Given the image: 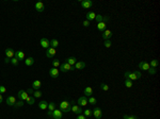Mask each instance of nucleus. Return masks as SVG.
I'll return each instance as SVG.
<instances>
[{
  "label": "nucleus",
  "mask_w": 160,
  "mask_h": 119,
  "mask_svg": "<svg viewBox=\"0 0 160 119\" xmlns=\"http://www.w3.org/2000/svg\"><path fill=\"white\" fill-rule=\"evenodd\" d=\"M74 103V101H67L64 100L62 102H60V108L59 110L62 112V113H68V112L72 111V105Z\"/></svg>",
  "instance_id": "1"
},
{
  "label": "nucleus",
  "mask_w": 160,
  "mask_h": 119,
  "mask_svg": "<svg viewBox=\"0 0 160 119\" xmlns=\"http://www.w3.org/2000/svg\"><path fill=\"white\" fill-rule=\"evenodd\" d=\"M142 75H141L140 71H126L125 72V78L128 80H131V81H134V80H139Z\"/></svg>",
  "instance_id": "2"
},
{
  "label": "nucleus",
  "mask_w": 160,
  "mask_h": 119,
  "mask_svg": "<svg viewBox=\"0 0 160 119\" xmlns=\"http://www.w3.org/2000/svg\"><path fill=\"white\" fill-rule=\"evenodd\" d=\"M60 70L62 72H67V71H69V70H75V67L70 66L69 64H67L66 62H64V63H62L60 65Z\"/></svg>",
  "instance_id": "3"
},
{
  "label": "nucleus",
  "mask_w": 160,
  "mask_h": 119,
  "mask_svg": "<svg viewBox=\"0 0 160 119\" xmlns=\"http://www.w3.org/2000/svg\"><path fill=\"white\" fill-rule=\"evenodd\" d=\"M29 97V94L27 93V91H19L17 93V98L21 101H26Z\"/></svg>",
  "instance_id": "4"
},
{
  "label": "nucleus",
  "mask_w": 160,
  "mask_h": 119,
  "mask_svg": "<svg viewBox=\"0 0 160 119\" xmlns=\"http://www.w3.org/2000/svg\"><path fill=\"white\" fill-rule=\"evenodd\" d=\"M92 115L94 116L96 119H101L102 118V111L99 107H95L92 111Z\"/></svg>",
  "instance_id": "5"
},
{
  "label": "nucleus",
  "mask_w": 160,
  "mask_h": 119,
  "mask_svg": "<svg viewBox=\"0 0 160 119\" xmlns=\"http://www.w3.org/2000/svg\"><path fill=\"white\" fill-rule=\"evenodd\" d=\"M72 111H73L76 115H81V114L83 113V110L81 108V106H79V105L75 104V102H74L73 105H72Z\"/></svg>",
  "instance_id": "6"
},
{
  "label": "nucleus",
  "mask_w": 160,
  "mask_h": 119,
  "mask_svg": "<svg viewBox=\"0 0 160 119\" xmlns=\"http://www.w3.org/2000/svg\"><path fill=\"white\" fill-rule=\"evenodd\" d=\"M50 116L52 117V119H62L63 113L60 110H54V111H52V113L50 114Z\"/></svg>",
  "instance_id": "7"
},
{
  "label": "nucleus",
  "mask_w": 160,
  "mask_h": 119,
  "mask_svg": "<svg viewBox=\"0 0 160 119\" xmlns=\"http://www.w3.org/2000/svg\"><path fill=\"white\" fill-rule=\"evenodd\" d=\"M40 45H41V47L43 48V49H48V48L50 47V45H49V40H47L46 37H43L41 40L40 41Z\"/></svg>",
  "instance_id": "8"
},
{
  "label": "nucleus",
  "mask_w": 160,
  "mask_h": 119,
  "mask_svg": "<svg viewBox=\"0 0 160 119\" xmlns=\"http://www.w3.org/2000/svg\"><path fill=\"white\" fill-rule=\"evenodd\" d=\"M56 53H57V50L54 49V48L49 47L47 49V51H46V56L48 57V59H52V57L56 55Z\"/></svg>",
  "instance_id": "9"
},
{
  "label": "nucleus",
  "mask_w": 160,
  "mask_h": 119,
  "mask_svg": "<svg viewBox=\"0 0 160 119\" xmlns=\"http://www.w3.org/2000/svg\"><path fill=\"white\" fill-rule=\"evenodd\" d=\"M110 19V17H108V16H102V15H96V17H95V20L97 21V24L98 22H106L107 24V21Z\"/></svg>",
  "instance_id": "10"
},
{
  "label": "nucleus",
  "mask_w": 160,
  "mask_h": 119,
  "mask_svg": "<svg viewBox=\"0 0 160 119\" xmlns=\"http://www.w3.org/2000/svg\"><path fill=\"white\" fill-rule=\"evenodd\" d=\"M77 103H78L79 106H85V105L88 104V99H86L85 96H82V97H80L78 100H77Z\"/></svg>",
  "instance_id": "11"
},
{
  "label": "nucleus",
  "mask_w": 160,
  "mask_h": 119,
  "mask_svg": "<svg viewBox=\"0 0 160 119\" xmlns=\"http://www.w3.org/2000/svg\"><path fill=\"white\" fill-rule=\"evenodd\" d=\"M111 37H112V32H111V30H108V29H106V30L102 32V40H110Z\"/></svg>",
  "instance_id": "12"
},
{
  "label": "nucleus",
  "mask_w": 160,
  "mask_h": 119,
  "mask_svg": "<svg viewBox=\"0 0 160 119\" xmlns=\"http://www.w3.org/2000/svg\"><path fill=\"white\" fill-rule=\"evenodd\" d=\"M59 73H60L59 69L54 68V67H53V68H50V70H49V75H50L51 78H53V79L58 78V77H59Z\"/></svg>",
  "instance_id": "13"
},
{
  "label": "nucleus",
  "mask_w": 160,
  "mask_h": 119,
  "mask_svg": "<svg viewBox=\"0 0 160 119\" xmlns=\"http://www.w3.org/2000/svg\"><path fill=\"white\" fill-rule=\"evenodd\" d=\"M139 68L140 69H142V70H145V71H147L149 68H150V66H149V64L147 63V62H144V61H141V62L139 63Z\"/></svg>",
  "instance_id": "14"
},
{
  "label": "nucleus",
  "mask_w": 160,
  "mask_h": 119,
  "mask_svg": "<svg viewBox=\"0 0 160 119\" xmlns=\"http://www.w3.org/2000/svg\"><path fill=\"white\" fill-rule=\"evenodd\" d=\"M15 55V51L12 49V48H6L5 49V56L8 57V59H13V56Z\"/></svg>",
  "instance_id": "15"
},
{
  "label": "nucleus",
  "mask_w": 160,
  "mask_h": 119,
  "mask_svg": "<svg viewBox=\"0 0 160 119\" xmlns=\"http://www.w3.org/2000/svg\"><path fill=\"white\" fill-rule=\"evenodd\" d=\"M81 6L83 9H90L93 6V1H91V0H83V1H81Z\"/></svg>",
  "instance_id": "16"
},
{
  "label": "nucleus",
  "mask_w": 160,
  "mask_h": 119,
  "mask_svg": "<svg viewBox=\"0 0 160 119\" xmlns=\"http://www.w3.org/2000/svg\"><path fill=\"white\" fill-rule=\"evenodd\" d=\"M6 104L9 105V106H13V105L15 104V102H16V98L14 97V96H9L8 98H6Z\"/></svg>",
  "instance_id": "17"
},
{
  "label": "nucleus",
  "mask_w": 160,
  "mask_h": 119,
  "mask_svg": "<svg viewBox=\"0 0 160 119\" xmlns=\"http://www.w3.org/2000/svg\"><path fill=\"white\" fill-rule=\"evenodd\" d=\"M35 10H36L37 12H43L45 10V5L44 3L42 1H37L36 3H35Z\"/></svg>",
  "instance_id": "18"
},
{
  "label": "nucleus",
  "mask_w": 160,
  "mask_h": 119,
  "mask_svg": "<svg viewBox=\"0 0 160 119\" xmlns=\"http://www.w3.org/2000/svg\"><path fill=\"white\" fill-rule=\"evenodd\" d=\"M15 57H16V59H17L18 61L25 60V53H24V51H21V50L16 51V52H15Z\"/></svg>",
  "instance_id": "19"
},
{
  "label": "nucleus",
  "mask_w": 160,
  "mask_h": 119,
  "mask_svg": "<svg viewBox=\"0 0 160 119\" xmlns=\"http://www.w3.org/2000/svg\"><path fill=\"white\" fill-rule=\"evenodd\" d=\"M41 86H42V82L40 80H35L32 83V89H35V91H38L41 88Z\"/></svg>",
  "instance_id": "20"
},
{
  "label": "nucleus",
  "mask_w": 160,
  "mask_h": 119,
  "mask_svg": "<svg viewBox=\"0 0 160 119\" xmlns=\"http://www.w3.org/2000/svg\"><path fill=\"white\" fill-rule=\"evenodd\" d=\"M65 62L67 64H69L70 66H75V64L77 63V59L75 56H70V57H67V59L65 60Z\"/></svg>",
  "instance_id": "21"
},
{
  "label": "nucleus",
  "mask_w": 160,
  "mask_h": 119,
  "mask_svg": "<svg viewBox=\"0 0 160 119\" xmlns=\"http://www.w3.org/2000/svg\"><path fill=\"white\" fill-rule=\"evenodd\" d=\"M85 17H86V20H89V21L95 20L96 14H95L94 12H88V13H86V15H85Z\"/></svg>",
  "instance_id": "22"
},
{
  "label": "nucleus",
  "mask_w": 160,
  "mask_h": 119,
  "mask_svg": "<svg viewBox=\"0 0 160 119\" xmlns=\"http://www.w3.org/2000/svg\"><path fill=\"white\" fill-rule=\"evenodd\" d=\"M84 96L85 97H92V94H93V88L91 86H88V87L84 88Z\"/></svg>",
  "instance_id": "23"
},
{
  "label": "nucleus",
  "mask_w": 160,
  "mask_h": 119,
  "mask_svg": "<svg viewBox=\"0 0 160 119\" xmlns=\"http://www.w3.org/2000/svg\"><path fill=\"white\" fill-rule=\"evenodd\" d=\"M75 69H79V70H81L83 68H85V63L84 62H82V61H80V62H77L75 64Z\"/></svg>",
  "instance_id": "24"
},
{
  "label": "nucleus",
  "mask_w": 160,
  "mask_h": 119,
  "mask_svg": "<svg viewBox=\"0 0 160 119\" xmlns=\"http://www.w3.org/2000/svg\"><path fill=\"white\" fill-rule=\"evenodd\" d=\"M48 107V102L47 101H45V100H43V101H40L38 102V108H41V110H46V108Z\"/></svg>",
  "instance_id": "25"
},
{
  "label": "nucleus",
  "mask_w": 160,
  "mask_h": 119,
  "mask_svg": "<svg viewBox=\"0 0 160 119\" xmlns=\"http://www.w3.org/2000/svg\"><path fill=\"white\" fill-rule=\"evenodd\" d=\"M25 64H26V66H33L34 65V59L32 56H30V57H28V59H26L25 60Z\"/></svg>",
  "instance_id": "26"
},
{
  "label": "nucleus",
  "mask_w": 160,
  "mask_h": 119,
  "mask_svg": "<svg viewBox=\"0 0 160 119\" xmlns=\"http://www.w3.org/2000/svg\"><path fill=\"white\" fill-rule=\"evenodd\" d=\"M47 108L49 110L48 111V115L50 116V114L52 113V111L56 110V103H54V102H50V103H48V107Z\"/></svg>",
  "instance_id": "27"
},
{
  "label": "nucleus",
  "mask_w": 160,
  "mask_h": 119,
  "mask_svg": "<svg viewBox=\"0 0 160 119\" xmlns=\"http://www.w3.org/2000/svg\"><path fill=\"white\" fill-rule=\"evenodd\" d=\"M97 29L100 32H104L106 29H107V24H106V22H98L97 24Z\"/></svg>",
  "instance_id": "28"
},
{
  "label": "nucleus",
  "mask_w": 160,
  "mask_h": 119,
  "mask_svg": "<svg viewBox=\"0 0 160 119\" xmlns=\"http://www.w3.org/2000/svg\"><path fill=\"white\" fill-rule=\"evenodd\" d=\"M49 45H50L51 48H54V49H56V48L59 46V41L57 40H49Z\"/></svg>",
  "instance_id": "29"
},
{
  "label": "nucleus",
  "mask_w": 160,
  "mask_h": 119,
  "mask_svg": "<svg viewBox=\"0 0 160 119\" xmlns=\"http://www.w3.org/2000/svg\"><path fill=\"white\" fill-rule=\"evenodd\" d=\"M26 102H27V103L29 104V105H32L35 102V98L33 97V96H29L28 97V99L27 100H26Z\"/></svg>",
  "instance_id": "30"
},
{
  "label": "nucleus",
  "mask_w": 160,
  "mask_h": 119,
  "mask_svg": "<svg viewBox=\"0 0 160 119\" xmlns=\"http://www.w3.org/2000/svg\"><path fill=\"white\" fill-rule=\"evenodd\" d=\"M159 65V62H158V60H152V62L149 63V66L152 67V68H156L157 66Z\"/></svg>",
  "instance_id": "31"
},
{
  "label": "nucleus",
  "mask_w": 160,
  "mask_h": 119,
  "mask_svg": "<svg viewBox=\"0 0 160 119\" xmlns=\"http://www.w3.org/2000/svg\"><path fill=\"white\" fill-rule=\"evenodd\" d=\"M132 81L131 80H128V79H125V86H126L127 88H131L132 87Z\"/></svg>",
  "instance_id": "32"
},
{
  "label": "nucleus",
  "mask_w": 160,
  "mask_h": 119,
  "mask_svg": "<svg viewBox=\"0 0 160 119\" xmlns=\"http://www.w3.org/2000/svg\"><path fill=\"white\" fill-rule=\"evenodd\" d=\"M42 95H43V93H42V92L40 91V89H38V91H35V92L33 93V95H32V96H33L34 98H41V97H42Z\"/></svg>",
  "instance_id": "33"
},
{
  "label": "nucleus",
  "mask_w": 160,
  "mask_h": 119,
  "mask_svg": "<svg viewBox=\"0 0 160 119\" xmlns=\"http://www.w3.org/2000/svg\"><path fill=\"white\" fill-rule=\"evenodd\" d=\"M24 103H25V102H24V101H21V100H19L18 102H17V101H16V102H15V104H14V105H13V106H14L15 108H18V107H21V106H22V105H24Z\"/></svg>",
  "instance_id": "34"
},
{
  "label": "nucleus",
  "mask_w": 160,
  "mask_h": 119,
  "mask_svg": "<svg viewBox=\"0 0 160 119\" xmlns=\"http://www.w3.org/2000/svg\"><path fill=\"white\" fill-rule=\"evenodd\" d=\"M83 115H84L85 117H91L92 116V110H90V108H86L85 111H83Z\"/></svg>",
  "instance_id": "35"
},
{
  "label": "nucleus",
  "mask_w": 160,
  "mask_h": 119,
  "mask_svg": "<svg viewBox=\"0 0 160 119\" xmlns=\"http://www.w3.org/2000/svg\"><path fill=\"white\" fill-rule=\"evenodd\" d=\"M99 87H100V89H101V91H104V92H108L109 91V86L106 84V83H101Z\"/></svg>",
  "instance_id": "36"
},
{
  "label": "nucleus",
  "mask_w": 160,
  "mask_h": 119,
  "mask_svg": "<svg viewBox=\"0 0 160 119\" xmlns=\"http://www.w3.org/2000/svg\"><path fill=\"white\" fill-rule=\"evenodd\" d=\"M10 62H11V64L13 66H17L18 64H19V61L16 59V57H13V59H11V61H10Z\"/></svg>",
  "instance_id": "37"
},
{
  "label": "nucleus",
  "mask_w": 160,
  "mask_h": 119,
  "mask_svg": "<svg viewBox=\"0 0 160 119\" xmlns=\"http://www.w3.org/2000/svg\"><path fill=\"white\" fill-rule=\"evenodd\" d=\"M60 61L59 60H57V59H54L53 61H52V66L54 67V68H57V67H60Z\"/></svg>",
  "instance_id": "38"
},
{
  "label": "nucleus",
  "mask_w": 160,
  "mask_h": 119,
  "mask_svg": "<svg viewBox=\"0 0 160 119\" xmlns=\"http://www.w3.org/2000/svg\"><path fill=\"white\" fill-rule=\"evenodd\" d=\"M88 103L92 104V105H94V104L97 103V102H96V99H95L94 97H90V98H89V100H88Z\"/></svg>",
  "instance_id": "39"
},
{
  "label": "nucleus",
  "mask_w": 160,
  "mask_h": 119,
  "mask_svg": "<svg viewBox=\"0 0 160 119\" xmlns=\"http://www.w3.org/2000/svg\"><path fill=\"white\" fill-rule=\"evenodd\" d=\"M124 119H139L134 115H124Z\"/></svg>",
  "instance_id": "40"
},
{
  "label": "nucleus",
  "mask_w": 160,
  "mask_h": 119,
  "mask_svg": "<svg viewBox=\"0 0 160 119\" xmlns=\"http://www.w3.org/2000/svg\"><path fill=\"white\" fill-rule=\"evenodd\" d=\"M104 46H105L106 48H110V47H111V40H104Z\"/></svg>",
  "instance_id": "41"
},
{
  "label": "nucleus",
  "mask_w": 160,
  "mask_h": 119,
  "mask_svg": "<svg viewBox=\"0 0 160 119\" xmlns=\"http://www.w3.org/2000/svg\"><path fill=\"white\" fill-rule=\"evenodd\" d=\"M147 71H148L149 75H155V73L157 72V69L156 68H152V67H150V68L147 70Z\"/></svg>",
  "instance_id": "42"
},
{
  "label": "nucleus",
  "mask_w": 160,
  "mask_h": 119,
  "mask_svg": "<svg viewBox=\"0 0 160 119\" xmlns=\"http://www.w3.org/2000/svg\"><path fill=\"white\" fill-rule=\"evenodd\" d=\"M4 93H6V88H5V86H3V85H0V94H4Z\"/></svg>",
  "instance_id": "43"
},
{
  "label": "nucleus",
  "mask_w": 160,
  "mask_h": 119,
  "mask_svg": "<svg viewBox=\"0 0 160 119\" xmlns=\"http://www.w3.org/2000/svg\"><path fill=\"white\" fill-rule=\"evenodd\" d=\"M83 26H84V27H89V26H90V21L85 19V20L83 21Z\"/></svg>",
  "instance_id": "44"
},
{
  "label": "nucleus",
  "mask_w": 160,
  "mask_h": 119,
  "mask_svg": "<svg viewBox=\"0 0 160 119\" xmlns=\"http://www.w3.org/2000/svg\"><path fill=\"white\" fill-rule=\"evenodd\" d=\"M77 119H85V116L84 115H78V116H77Z\"/></svg>",
  "instance_id": "45"
},
{
  "label": "nucleus",
  "mask_w": 160,
  "mask_h": 119,
  "mask_svg": "<svg viewBox=\"0 0 160 119\" xmlns=\"http://www.w3.org/2000/svg\"><path fill=\"white\" fill-rule=\"evenodd\" d=\"M27 93H28V94H31V96L32 95H33V89H32V88H30V89H28V91H27Z\"/></svg>",
  "instance_id": "46"
},
{
  "label": "nucleus",
  "mask_w": 160,
  "mask_h": 119,
  "mask_svg": "<svg viewBox=\"0 0 160 119\" xmlns=\"http://www.w3.org/2000/svg\"><path fill=\"white\" fill-rule=\"evenodd\" d=\"M10 61H11V60H10V59H8V57H5V63H9Z\"/></svg>",
  "instance_id": "47"
},
{
  "label": "nucleus",
  "mask_w": 160,
  "mask_h": 119,
  "mask_svg": "<svg viewBox=\"0 0 160 119\" xmlns=\"http://www.w3.org/2000/svg\"><path fill=\"white\" fill-rule=\"evenodd\" d=\"M2 100H3V99H2V95L0 94V103H1V102H2Z\"/></svg>",
  "instance_id": "48"
}]
</instances>
